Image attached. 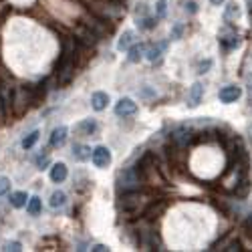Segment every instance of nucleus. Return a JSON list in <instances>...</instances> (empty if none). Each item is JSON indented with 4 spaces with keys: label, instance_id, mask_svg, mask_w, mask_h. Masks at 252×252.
<instances>
[{
    "label": "nucleus",
    "instance_id": "33",
    "mask_svg": "<svg viewBox=\"0 0 252 252\" xmlns=\"http://www.w3.org/2000/svg\"><path fill=\"white\" fill-rule=\"evenodd\" d=\"M222 250H226V252H240L242 250V244L236 240V242H230L226 248H222Z\"/></svg>",
    "mask_w": 252,
    "mask_h": 252
},
{
    "label": "nucleus",
    "instance_id": "3",
    "mask_svg": "<svg viewBox=\"0 0 252 252\" xmlns=\"http://www.w3.org/2000/svg\"><path fill=\"white\" fill-rule=\"evenodd\" d=\"M139 186H141V174L135 167H127V170H121L117 174L119 192H133V190H139Z\"/></svg>",
    "mask_w": 252,
    "mask_h": 252
},
{
    "label": "nucleus",
    "instance_id": "4",
    "mask_svg": "<svg viewBox=\"0 0 252 252\" xmlns=\"http://www.w3.org/2000/svg\"><path fill=\"white\" fill-rule=\"evenodd\" d=\"M141 204H143V196L137 190L123 192V196L119 198V210H123V212H135Z\"/></svg>",
    "mask_w": 252,
    "mask_h": 252
},
{
    "label": "nucleus",
    "instance_id": "36",
    "mask_svg": "<svg viewBox=\"0 0 252 252\" xmlns=\"http://www.w3.org/2000/svg\"><path fill=\"white\" fill-rule=\"evenodd\" d=\"M93 250H95V252H105V250H109V248L105 246V244H95V246H93Z\"/></svg>",
    "mask_w": 252,
    "mask_h": 252
},
{
    "label": "nucleus",
    "instance_id": "28",
    "mask_svg": "<svg viewBox=\"0 0 252 252\" xmlns=\"http://www.w3.org/2000/svg\"><path fill=\"white\" fill-rule=\"evenodd\" d=\"M165 10H167V2H165V0H158V4H156V14H158V18H163V16H165Z\"/></svg>",
    "mask_w": 252,
    "mask_h": 252
},
{
    "label": "nucleus",
    "instance_id": "41",
    "mask_svg": "<svg viewBox=\"0 0 252 252\" xmlns=\"http://www.w3.org/2000/svg\"><path fill=\"white\" fill-rule=\"evenodd\" d=\"M248 137H250V143H252V125L248 127Z\"/></svg>",
    "mask_w": 252,
    "mask_h": 252
},
{
    "label": "nucleus",
    "instance_id": "16",
    "mask_svg": "<svg viewBox=\"0 0 252 252\" xmlns=\"http://www.w3.org/2000/svg\"><path fill=\"white\" fill-rule=\"evenodd\" d=\"M131 45H135V34H133V31H125L119 38V43H117V49L119 51H129Z\"/></svg>",
    "mask_w": 252,
    "mask_h": 252
},
{
    "label": "nucleus",
    "instance_id": "7",
    "mask_svg": "<svg viewBox=\"0 0 252 252\" xmlns=\"http://www.w3.org/2000/svg\"><path fill=\"white\" fill-rule=\"evenodd\" d=\"M75 38L79 40L81 45H85V47H93L97 40H99V36L87 27V25H83V27H79L77 29V32H75Z\"/></svg>",
    "mask_w": 252,
    "mask_h": 252
},
{
    "label": "nucleus",
    "instance_id": "17",
    "mask_svg": "<svg viewBox=\"0 0 252 252\" xmlns=\"http://www.w3.org/2000/svg\"><path fill=\"white\" fill-rule=\"evenodd\" d=\"M238 18H240V6L236 2L228 4L226 10H224V20H226V23H236Z\"/></svg>",
    "mask_w": 252,
    "mask_h": 252
},
{
    "label": "nucleus",
    "instance_id": "9",
    "mask_svg": "<svg viewBox=\"0 0 252 252\" xmlns=\"http://www.w3.org/2000/svg\"><path fill=\"white\" fill-rule=\"evenodd\" d=\"M0 99H2L4 113L8 115L10 109H12V103H14V91H12V87L8 85V83H2V85H0Z\"/></svg>",
    "mask_w": 252,
    "mask_h": 252
},
{
    "label": "nucleus",
    "instance_id": "20",
    "mask_svg": "<svg viewBox=\"0 0 252 252\" xmlns=\"http://www.w3.org/2000/svg\"><path fill=\"white\" fill-rule=\"evenodd\" d=\"M163 49H165V45H150L148 49H145V57H148L152 63H156Z\"/></svg>",
    "mask_w": 252,
    "mask_h": 252
},
{
    "label": "nucleus",
    "instance_id": "14",
    "mask_svg": "<svg viewBox=\"0 0 252 252\" xmlns=\"http://www.w3.org/2000/svg\"><path fill=\"white\" fill-rule=\"evenodd\" d=\"M107 103H109V95H107V93H101V91L93 93V97H91V107H93L95 111H103L105 107H107Z\"/></svg>",
    "mask_w": 252,
    "mask_h": 252
},
{
    "label": "nucleus",
    "instance_id": "12",
    "mask_svg": "<svg viewBox=\"0 0 252 252\" xmlns=\"http://www.w3.org/2000/svg\"><path fill=\"white\" fill-rule=\"evenodd\" d=\"M190 139H192L190 131L184 129V127H180V129H176V131L172 133V141L178 145V148H186V145L190 143Z\"/></svg>",
    "mask_w": 252,
    "mask_h": 252
},
{
    "label": "nucleus",
    "instance_id": "19",
    "mask_svg": "<svg viewBox=\"0 0 252 252\" xmlns=\"http://www.w3.org/2000/svg\"><path fill=\"white\" fill-rule=\"evenodd\" d=\"M10 206H14V208H23V206H27V202H29V196L25 194V192H14V194H10Z\"/></svg>",
    "mask_w": 252,
    "mask_h": 252
},
{
    "label": "nucleus",
    "instance_id": "15",
    "mask_svg": "<svg viewBox=\"0 0 252 252\" xmlns=\"http://www.w3.org/2000/svg\"><path fill=\"white\" fill-rule=\"evenodd\" d=\"M65 141H67V127H63V125H61V127L53 129V133H51V141H49L53 148H61V145L65 143Z\"/></svg>",
    "mask_w": 252,
    "mask_h": 252
},
{
    "label": "nucleus",
    "instance_id": "39",
    "mask_svg": "<svg viewBox=\"0 0 252 252\" xmlns=\"http://www.w3.org/2000/svg\"><path fill=\"white\" fill-rule=\"evenodd\" d=\"M210 2L216 4V6H220V4H224V2H226V0H210Z\"/></svg>",
    "mask_w": 252,
    "mask_h": 252
},
{
    "label": "nucleus",
    "instance_id": "25",
    "mask_svg": "<svg viewBox=\"0 0 252 252\" xmlns=\"http://www.w3.org/2000/svg\"><path fill=\"white\" fill-rule=\"evenodd\" d=\"M27 212H29L31 216H36V214L40 212V198H36V196L29 198V204H27Z\"/></svg>",
    "mask_w": 252,
    "mask_h": 252
},
{
    "label": "nucleus",
    "instance_id": "30",
    "mask_svg": "<svg viewBox=\"0 0 252 252\" xmlns=\"http://www.w3.org/2000/svg\"><path fill=\"white\" fill-rule=\"evenodd\" d=\"M2 250H6V252H20V250H23V246H20V242H6Z\"/></svg>",
    "mask_w": 252,
    "mask_h": 252
},
{
    "label": "nucleus",
    "instance_id": "24",
    "mask_svg": "<svg viewBox=\"0 0 252 252\" xmlns=\"http://www.w3.org/2000/svg\"><path fill=\"white\" fill-rule=\"evenodd\" d=\"M95 129H97V123H95L93 119H85V121H81V123H79V131H81V133H85V135H91Z\"/></svg>",
    "mask_w": 252,
    "mask_h": 252
},
{
    "label": "nucleus",
    "instance_id": "35",
    "mask_svg": "<svg viewBox=\"0 0 252 252\" xmlns=\"http://www.w3.org/2000/svg\"><path fill=\"white\" fill-rule=\"evenodd\" d=\"M180 34H182V25H176L174 32H172V38H180Z\"/></svg>",
    "mask_w": 252,
    "mask_h": 252
},
{
    "label": "nucleus",
    "instance_id": "8",
    "mask_svg": "<svg viewBox=\"0 0 252 252\" xmlns=\"http://www.w3.org/2000/svg\"><path fill=\"white\" fill-rule=\"evenodd\" d=\"M93 163L97 167H107L111 163V152L105 148V145H97V148L93 150V156H91Z\"/></svg>",
    "mask_w": 252,
    "mask_h": 252
},
{
    "label": "nucleus",
    "instance_id": "40",
    "mask_svg": "<svg viewBox=\"0 0 252 252\" xmlns=\"http://www.w3.org/2000/svg\"><path fill=\"white\" fill-rule=\"evenodd\" d=\"M246 6H248V10L252 12V0H246Z\"/></svg>",
    "mask_w": 252,
    "mask_h": 252
},
{
    "label": "nucleus",
    "instance_id": "22",
    "mask_svg": "<svg viewBox=\"0 0 252 252\" xmlns=\"http://www.w3.org/2000/svg\"><path fill=\"white\" fill-rule=\"evenodd\" d=\"M65 202H67V196H65V192H61V190H57V192H53V196H51V208H61V206H65Z\"/></svg>",
    "mask_w": 252,
    "mask_h": 252
},
{
    "label": "nucleus",
    "instance_id": "13",
    "mask_svg": "<svg viewBox=\"0 0 252 252\" xmlns=\"http://www.w3.org/2000/svg\"><path fill=\"white\" fill-rule=\"evenodd\" d=\"M51 180L57 182V184H61V182L67 180V165L63 163V161H59V163H55V165L51 167Z\"/></svg>",
    "mask_w": 252,
    "mask_h": 252
},
{
    "label": "nucleus",
    "instance_id": "34",
    "mask_svg": "<svg viewBox=\"0 0 252 252\" xmlns=\"http://www.w3.org/2000/svg\"><path fill=\"white\" fill-rule=\"evenodd\" d=\"M186 10H190L194 14V12H198V4L194 2V0H190V2H186Z\"/></svg>",
    "mask_w": 252,
    "mask_h": 252
},
{
    "label": "nucleus",
    "instance_id": "18",
    "mask_svg": "<svg viewBox=\"0 0 252 252\" xmlns=\"http://www.w3.org/2000/svg\"><path fill=\"white\" fill-rule=\"evenodd\" d=\"M129 55H127V59L131 61V63H139L141 61V57L145 55V47L141 45V43H135V45H131L129 47V51H127Z\"/></svg>",
    "mask_w": 252,
    "mask_h": 252
},
{
    "label": "nucleus",
    "instance_id": "11",
    "mask_svg": "<svg viewBox=\"0 0 252 252\" xmlns=\"http://www.w3.org/2000/svg\"><path fill=\"white\" fill-rule=\"evenodd\" d=\"M202 97H204L202 83H194V85L190 87V91H188V105H190V107H198Z\"/></svg>",
    "mask_w": 252,
    "mask_h": 252
},
{
    "label": "nucleus",
    "instance_id": "5",
    "mask_svg": "<svg viewBox=\"0 0 252 252\" xmlns=\"http://www.w3.org/2000/svg\"><path fill=\"white\" fill-rule=\"evenodd\" d=\"M135 113H137V103H135L133 99L123 97V99L117 101V105H115V115H119V117H129V115H135Z\"/></svg>",
    "mask_w": 252,
    "mask_h": 252
},
{
    "label": "nucleus",
    "instance_id": "38",
    "mask_svg": "<svg viewBox=\"0 0 252 252\" xmlns=\"http://www.w3.org/2000/svg\"><path fill=\"white\" fill-rule=\"evenodd\" d=\"M4 117H6V113L2 109V99H0V119H4Z\"/></svg>",
    "mask_w": 252,
    "mask_h": 252
},
{
    "label": "nucleus",
    "instance_id": "31",
    "mask_svg": "<svg viewBox=\"0 0 252 252\" xmlns=\"http://www.w3.org/2000/svg\"><path fill=\"white\" fill-rule=\"evenodd\" d=\"M137 25H139L141 29H154V27H156V20H154V18H141Z\"/></svg>",
    "mask_w": 252,
    "mask_h": 252
},
{
    "label": "nucleus",
    "instance_id": "23",
    "mask_svg": "<svg viewBox=\"0 0 252 252\" xmlns=\"http://www.w3.org/2000/svg\"><path fill=\"white\" fill-rule=\"evenodd\" d=\"M163 210H165V202H158V206H156V202H154L148 210H145V218H156L158 214L163 212Z\"/></svg>",
    "mask_w": 252,
    "mask_h": 252
},
{
    "label": "nucleus",
    "instance_id": "29",
    "mask_svg": "<svg viewBox=\"0 0 252 252\" xmlns=\"http://www.w3.org/2000/svg\"><path fill=\"white\" fill-rule=\"evenodd\" d=\"M10 190V180L6 176H0V196L6 194Z\"/></svg>",
    "mask_w": 252,
    "mask_h": 252
},
{
    "label": "nucleus",
    "instance_id": "21",
    "mask_svg": "<svg viewBox=\"0 0 252 252\" xmlns=\"http://www.w3.org/2000/svg\"><path fill=\"white\" fill-rule=\"evenodd\" d=\"M73 156H75L77 159H81V161H85V159H89L93 154H91V148H87V145H75Z\"/></svg>",
    "mask_w": 252,
    "mask_h": 252
},
{
    "label": "nucleus",
    "instance_id": "1",
    "mask_svg": "<svg viewBox=\"0 0 252 252\" xmlns=\"http://www.w3.org/2000/svg\"><path fill=\"white\" fill-rule=\"evenodd\" d=\"M75 61H77V38H65L61 51V61L57 65V83L69 85L71 79L75 77Z\"/></svg>",
    "mask_w": 252,
    "mask_h": 252
},
{
    "label": "nucleus",
    "instance_id": "32",
    "mask_svg": "<svg viewBox=\"0 0 252 252\" xmlns=\"http://www.w3.org/2000/svg\"><path fill=\"white\" fill-rule=\"evenodd\" d=\"M210 67H212V61L206 59V61H202L200 65H198V73H200V75H204V73H208V69H210Z\"/></svg>",
    "mask_w": 252,
    "mask_h": 252
},
{
    "label": "nucleus",
    "instance_id": "26",
    "mask_svg": "<svg viewBox=\"0 0 252 252\" xmlns=\"http://www.w3.org/2000/svg\"><path fill=\"white\" fill-rule=\"evenodd\" d=\"M220 43H222L226 49H234V47H238V45H240V36H238V34H230V36L220 38Z\"/></svg>",
    "mask_w": 252,
    "mask_h": 252
},
{
    "label": "nucleus",
    "instance_id": "2",
    "mask_svg": "<svg viewBox=\"0 0 252 252\" xmlns=\"http://www.w3.org/2000/svg\"><path fill=\"white\" fill-rule=\"evenodd\" d=\"M93 12L105 20H109V23H113V20H119L123 14H125V6L121 0H97V2H93Z\"/></svg>",
    "mask_w": 252,
    "mask_h": 252
},
{
    "label": "nucleus",
    "instance_id": "10",
    "mask_svg": "<svg viewBox=\"0 0 252 252\" xmlns=\"http://www.w3.org/2000/svg\"><path fill=\"white\" fill-rule=\"evenodd\" d=\"M240 97H242V89L236 87V85H228V87H224V89L220 91V101H222V103H234V101H238Z\"/></svg>",
    "mask_w": 252,
    "mask_h": 252
},
{
    "label": "nucleus",
    "instance_id": "37",
    "mask_svg": "<svg viewBox=\"0 0 252 252\" xmlns=\"http://www.w3.org/2000/svg\"><path fill=\"white\" fill-rule=\"evenodd\" d=\"M47 161H49V158H47V156H43V158H38V159H36V163H38L40 167H43V165H45Z\"/></svg>",
    "mask_w": 252,
    "mask_h": 252
},
{
    "label": "nucleus",
    "instance_id": "27",
    "mask_svg": "<svg viewBox=\"0 0 252 252\" xmlns=\"http://www.w3.org/2000/svg\"><path fill=\"white\" fill-rule=\"evenodd\" d=\"M38 135H40L38 131H32V133H29V135L23 139V148H25V150H31L32 145L38 141Z\"/></svg>",
    "mask_w": 252,
    "mask_h": 252
},
{
    "label": "nucleus",
    "instance_id": "6",
    "mask_svg": "<svg viewBox=\"0 0 252 252\" xmlns=\"http://www.w3.org/2000/svg\"><path fill=\"white\" fill-rule=\"evenodd\" d=\"M107 23H109V20H105V18H101V16H97V18L91 16V18L85 20V25H87L99 38H101L103 34H109V32H111V27H109Z\"/></svg>",
    "mask_w": 252,
    "mask_h": 252
}]
</instances>
